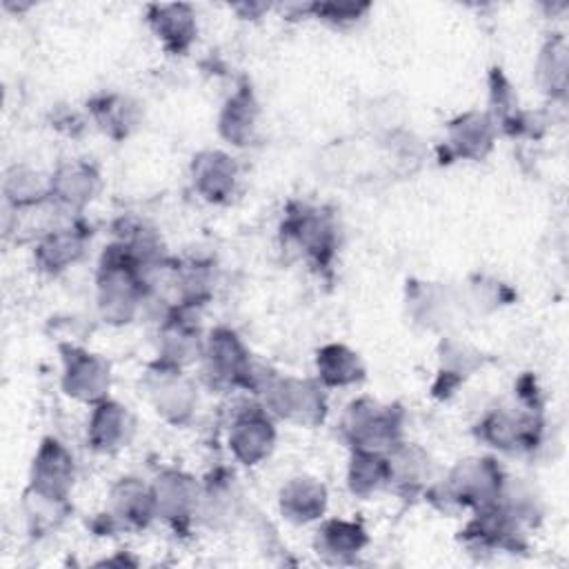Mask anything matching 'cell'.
Returning <instances> with one entry per match:
<instances>
[{
    "label": "cell",
    "instance_id": "25",
    "mask_svg": "<svg viewBox=\"0 0 569 569\" xmlns=\"http://www.w3.org/2000/svg\"><path fill=\"white\" fill-rule=\"evenodd\" d=\"M349 487L358 496H369L380 487L389 485V462L387 453L353 449L349 462Z\"/></svg>",
    "mask_w": 569,
    "mask_h": 569
},
{
    "label": "cell",
    "instance_id": "23",
    "mask_svg": "<svg viewBox=\"0 0 569 569\" xmlns=\"http://www.w3.org/2000/svg\"><path fill=\"white\" fill-rule=\"evenodd\" d=\"M258 118V104L251 91L244 87L236 91L220 113V133L233 144H249L253 138Z\"/></svg>",
    "mask_w": 569,
    "mask_h": 569
},
{
    "label": "cell",
    "instance_id": "13",
    "mask_svg": "<svg viewBox=\"0 0 569 569\" xmlns=\"http://www.w3.org/2000/svg\"><path fill=\"white\" fill-rule=\"evenodd\" d=\"M109 520L122 527H147L156 511L151 487H144L138 478H122L109 498Z\"/></svg>",
    "mask_w": 569,
    "mask_h": 569
},
{
    "label": "cell",
    "instance_id": "28",
    "mask_svg": "<svg viewBox=\"0 0 569 569\" xmlns=\"http://www.w3.org/2000/svg\"><path fill=\"white\" fill-rule=\"evenodd\" d=\"M309 11H313L318 18L322 20H329L333 24H342V22H353L358 20L367 9L369 4H351V2H325V4H309L307 7Z\"/></svg>",
    "mask_w": 569,
    "mask_h": 569
},
{
    "label": "cell",
    "instance_id": "8",
    "mask_svg": "<svg viewBox=\"0 0 569 569\" xmlns=\"http://www.w3.org/2000/svg\"><path fill=\"white\" fill-rule=\"evenodd\" d=\"M284 236L296 242V247L313 260L318 267H327L336 249V227L333 220L320 211L300 207L291 211L284 220Z\"/></svg>",
    "mask_w": 569,
    "mask_h": 569
},
{
    "label": "cell",
    "instance_id": "22",
    "mask_svg": "<svg viewBox=\"0 0 569 569\" xmlns=\"http://www.w3.org/2000/svg\"><path fill=\"white\" fill-rule=\"evenodd\" d=\"M367 542L365 529L356 522L347 520H331L322 525L316 538L318 553H322L331 562H345L353 553H358Z\"/></svg>",
    "mask_w": 569,
    "mask_h": 569
},
{
    "label": "cell",
    "instance_id": "11",
    "mask_svg": "<svg viewBox=\"0 0 569 569\" xmlns=\"http://www.w3.org/2000/svg\"><path fill=\"white\" fill-rule=\"evenodd\" d=\"M153 500H156V511L158 516L167 518L169 522H187L200 502V491L193 478H189L182 471H162L153 485Z\"/></svg>",
    "mask_w": 569,
    "mask_h": 569
},
{
    "label": "cell",
    "instance_id": "2",
    "mask_svg": "<svg viewBox=\"0 0 569 569\" xmlns=\"http://www.w3.org/2000/svg\"><path fill=\"white\" fill-rule=\"evenodd\" d=\"M502 489V469L491 458L460 460L445 482L447 500H451L458 507H473L476 511L498 502Z\"/></svg>",
    "mask_w": 569,
    "mask_h": 569
},
{
    "label": "cell",
    "instance_id": "10",
    "mask_svg": "<svg viewBox=\"0 0 569 569\" xmlns=\"http://www.w3.org/2000/svg\"><path fill=\"white\" fill-rule=\"evenodd\" d=\"M273 442L276 429L264 411L251 407L238 413L229 431V447L240 462L258 465L271 453Z\"/></svg>",
    "mask_w": 569,
    "mask_h": 569
},
{
    "label": "cell",
    "instance_id": "18",
    "mask_svg": "<svg viewBox=\"0 0 569 569\" xmlns=\"http://www.w3.org/2000/svg\"><path fill=\"white\" fill-rule=\"evenodd\" d=\"M84 240H87V236L73 227L51 229L38 242L36 260L44 271L58 273L80 260V256L84 251Z\"/></svg>",
    "mask_w": 569,
    "mask_h": 569
},
{
    "label": "cell",
    "instance_id": "7",
    "mask_svg": "<svg viewBox=\"0 0 569 569\" xmlns=\"http://www.w3.org/2000/svg\"><path fill=\"white\" fill-rule=\"evenodd\" d=\"M147 389L156 411L169 422H184L196 407V389L180 367L156 362L147 373Z\"/></svg>",
    "mask_w": 569,
    "mask_h": 569
},
{
    "label": "cell",
    "instance_id": "4",
    "mask_svg": "<svg viewBox=\"0 0 569 569\" xmlns=\"http://www.w3.org/2000/svg\"><path fill=\"white\" fill-rule=\"evenodd\" d=\"M264 393L269 409L289 422L311 427L325 418L327 407L322 387L311 380L273 378Z\"/></svg>",
    "mask_w": 569,
    "mask_h": 569
},
{
    "label": "cell",
    "instance_id": "5",
    "mask_svg": "<svg viewBox=\"0 0 569 569\" xmlns=\"http://www.w3.org/2000/svg\"><path fill=\"white\" fill-rule=\"evenodd\" d=\"M204 371L216 385H242L253 382V362L240 338L231 329L211 331L207 345L202 347Z\"/></svg>",
    "mask_w": 569,
    "mask_h": 569
},
{
    "label": "cell",
    "instance_id": "16",
    "mask_svg": "<svg viewBox=\"0 0 569 569\" xmlns=\"http://www.w3.org/2000/svg\"><path fill=\"white\" fill-rule=\"evenodd\" d=\"M133 433V418L127 407L102 400L96 405L91 420H89V442L93 449L111 453L120 447H127Z\"/></svg>",
    "mask_w": 569,
    "mask_h": 569
},
{
    "label": "cell",
    "instance_id": "19",
    "mask_svg": "<svg viewBox=\"0 0 569 569\" xmlns=\"http://www.w3.org/2000/svg\"><path fill=\"white\" fill-rule=\"evenodd\" d=\"M327 505L325 487L307 476L289 480L280 491V509L291 522H309L322 516Z\"/></svg>",
    "mask_w": 569,
    "mask_h": 569
},
{
    "label": "cell",
    "instance_id": "21",
    "mask_svg": "<svg viewBox=\"0 0 569 569\" xmlns=\"http://www.w3.org/2000/svg\"><path fill=\"white\" fill-rule=\"evenodd\" d=\"M318 378L327 387H347L365 378V367L356 351L345 345H327L318 351Z\"/></svg>",
    "mask_w": 569,
    "mask_h": 569
},
{
    "label": "cell",
    "instance_id": "14",
    "mask_svg": "<svg viewBox=\"0 0 569 569\" xmlns=\"http://www.w3.org/2000/svg\"><path fill=\"white\" fill-rule=\"evenodd\" d=\"M147 20L171 53H184L196 40V16L189 4H151Z\"/></svg>",
    "mask_w": 569,
    "mask_h": 569
},
{
    "label": "cell",
    "instance_id": "12",
    "mask_svg": "<svg viewBox=\"0 0 569 569\" xmlns=\"http://www.w3.org/2000/svg\"><path fill=\"white\" fill-rule=\"evenodd\" d=\"M73 485V458L71 453L53 438H47L40 445L38 456L33 458V471H31V489L67 498L69 489Z\"/></svg>",
    "mask_w": 569,
    "mask_h": 569
},
{
    "label": "cell",
    "instance_id": "1",
    "mask_svg": "<svg viewBox=\"0 0 569 569\" xmlns=\"http://www.w3.org/2000/svg\"><path fill=\"white\" fill-rule=\"evenodd\" d=\"M98 307L107 322H129L147 296V278L124 242L107 247L98 269Z\"/></svg>",
    "mask_w": 569,
    "mask_h": 569
},
{
    "label": "cell",
    "instance_id": "20",
    "mask_svg": "<svg viewBox=\"0 0 569 569\" xmlns=\"http://www.w3.org/2000/svg\"><path fill=\"white\" fill-rule=\"evenodd\" d=\"M496 127L485 113H465L449 124V144L462 158L480 160L493 144Z\"/></svg>",
    "mask_w": 569,
    "mask_h": 569
},
{
    "label": "cell",
    "instance_id": "17",
    "mask_svg": "<svg viewBox=\"0 0 569 569\" xmlns=\"http://www.w3.org/2000/svg\"><path fill=\"white\" fill-rule=\"evenodd\" d=\"M98 189V171L80 160L64 162L49 180V198L67 207L87 204Z\"/></svg>",
    "mask_w": 569,
    "mask_h": 569
},
{
    "label": "cell",
    "instance_id": "9",
    "mask_svg": "<svg viewBox=\"0 0 569 569\" xmlns=\"http://www.w3.org/2000/svg\"><path fill=\"white\" fill-rule=\"evenodd\" d=\"M64 391L82 402H102L109 389V365L96 353L64 347Z\"/></svg>",
    "mask_w": 569,
    "mask_h": 569
},
{
    "label": "cell",
    "instance_id": "6",
    "mask_svg": "<svg viewBox=\"0 0 569 569\" xmlns=\"http://www.w3.org/2000/svg\"><path fill=\"white\" fill-rule=\"evenodd\" d=\"M540 436V420L536 405L527 402L525 409L505 407L485 416L480 422V438L502 451L531 449Z\"/></svg>",
    "mask_w": 569,
    "mask_h": 569
},
{
    "label": "cell",
    "instance_id": "26",
    "mask_svg": "<svg viewBox=\"0 0 569 569\" xmlns=\"http://www.w3.org/2000/svg\"><path fill=\"white\" fill-rule=\"evenodd\" d=\"M538 80L542 91L551 98H562L567 91V42L558 33L540 49Z\"/></svg>",
    "mask_w": 569,
    "mask_h": 569
},
{
    "label": "cell",
    "instance_id": "27",
    "mask_svg": "<svg viewBox=\"0 0 569 569\" xmlns=\"http://www.w3.org/2000/svg\"><path fill=\"white\" fill-rule=\"evenodd\" d=\"M93 116L102 131L113 138H124L136 124L133 104L120 96H102L98 102H93Z\"/></svg>",
    "mask_w": 569,
    "mask_h": 569
},
{
    "label": "cell",
    "instance_id": "15",
    "mask_svg": "<svg viewBox=\"0 0 569 569\" xmlns=\"http://www.w3.org/2000/svg\"><path fill=\"white\" fill-rule=\"evenodd\" d=\"M193 184L211 202H222L233 193L238 169L233 158L222 151H202L193 158Z\"/></svg>",
    "mask_w": 569,
    "mask_h": 569
},
{
    "label": "cell",
    "instance_id": "24",
    "mask_svg": "<svg viewBox=\"0 0 569 569\" xmlns=\"http://www.w3.org/2000/svg\"><path fill=\"white\" fill-rule=\"evenodd\" d=\"M389 485L396 482L400 489H418L429 478V458L413 445L396 442L387 451Z\"/></svg>",
    "mask_w": 569,
    "mask_h": 569
},
{
    "label": "cell",
    "instance_id": "3",
    "mask_svg": "<svg viewBox=\"0 0 569 569\" xmlns=\"http://www.w3.org/2000/svg\"><path fill=\"white\" fill-rule=\"evenodd\" d=\"M342 429L353 449L387 453L400 442V413L391 407H380L369 398H360L347 409Z\"/></svg>",
    "mask_w": 569,
    "mask_h": 569
}]
</instances>
